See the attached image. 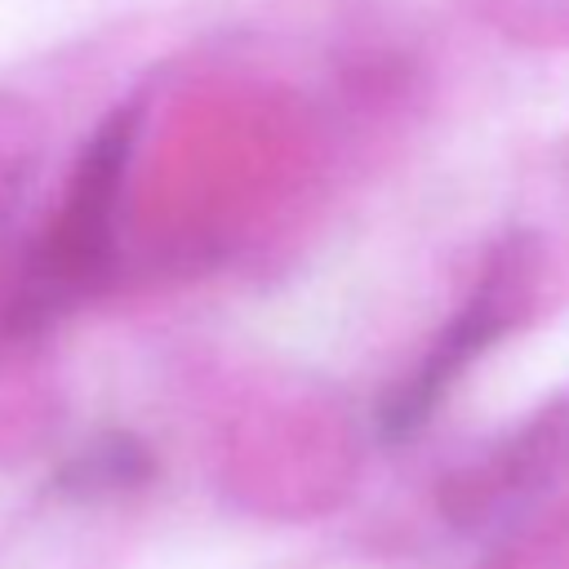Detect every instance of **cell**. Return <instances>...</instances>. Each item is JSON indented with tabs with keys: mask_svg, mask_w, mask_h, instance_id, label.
Wrapping results in <instances>:
<instances>
[{
	"mask_svg": "<svg viewBox=\"0 0 569 569\" xmlns=\"http://www.w3.org/2000/svg\"><path fill=\"white\" fill-rule=\"evenodd\" d=\"M142 120V98H129L111 107L80 142L49 222L36 231L9 289L0 293V342L36 347L62 316L116 284Z\"/></svg>",
	"mask_w": 569,
	"mask_h": 569,
	"instance_id": "obj_1",
	"label": "cell"
},
{
	"mask_svg": "<svg viewBox=\"0 0 569 569\" xmlns=\"http://www.w3.org/2000/svg\"><path fill=\"white\" fill-rule=\"evenodd\" d=\"M547 276H551V249L542 244L538 231L498 236L480 253L476 276L467 284V293L458 298V307L449 311V320L422 347L413 369L382 396V409H378L382 436L387 440L413 436L440 409V400L453 391V382L498 338H507L516 325H525L538 293L547 289Z\"/></svg>",
	"mask_w": 569,
	"mask_h": 569,
	"instance_id": "obj_2",
	"label": "cell"
},
{
	"mask_svg": "<svg viewBox=\"0 0 569 569\" xmlns=\"http://www.w3.org/2000/svg\"><path fill=\"white\" fill-rule=\"evenodd\" d=\"M36 347L0 342V467L31 458L53 422L49 387L36 378Z\"/></svg>",
	"mask_w": 569,
	"mask_h": 569,
	"instance_id": "obj_3",
	"label": "cell"
},
{
	"mask_svg": "<svg viewBox=\"0 0 569 569\" xmlns=\"http://www.w3.org/2000/svg\"><path fill=\"white\" fill-rule=\"evenodd\" d=\"M151 476V453L142 440L124 436V431H111V436H98L89 440L76 458H67L62 476H58V489L76 493V498H93V493H124L133 485H142Z\"/></svg>",
	"mask_w": 569,
	"mask_h": 569,
	"instance_id": "obj_4",
	"label": "cell"
},
{
	"mask_svg": "<svg viewBox=\"0 0 569 569\" xmlns=\"http://www.w3.org/2000/svg\"><path fill=\"white\" fill-rule=\"evenodd\" d=\"M36 164H40V116L31 111V102L0 93V231L22 204Z\"/></svg>",
	"mask_w": 569,
	"mask_h": 569,
	"instance_id": "obj_5",
	"label": "cell"
},
{
	"mask_svg": "<svg viewBox=\"0 0 569 569\" xmlns=\"http://www.w3.org/2000/svg\"><path fill=\"white\" fill-rule=\"evenodd\" d=\"M493 22L533 36H569V0H467Z\"/></svg>",
	"mask_w": 569,
	"mask_h": 569,
	"instance_id": "obj_6",
	"label": "cell"
}]
</instances>
